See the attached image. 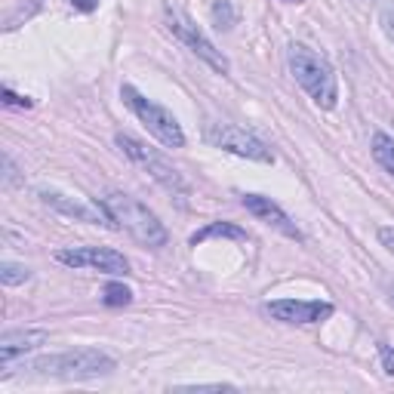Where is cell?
I'll return each mask as SVG.
<instances>
[{
    "instance_id": "obj_1",
    "label": "cell",
    "mask_w": 394,
    "mask_h": 394,
    "mask_svg": "<svg viewBox=\"0 0 394 394\" xmlns=\"http://www.w3.org/2000/svg\"><path fill=\"white\" fill-rule=\"evenodd\" d=\"M287 68L296 77V84L315 99L317 108L330 111L339 102V84H336V71L326 62L321 53H315L305 43H289L287 47Z\"/></svg>"
},
{
    "instance_id": "obj_2",
    "label": "cell",
    "mask_w": 394,
    "mask_h": 394,
    "mask_svg": "<svg viewBox=\"0 0 394 394\" xmlns=\"http://www.w3.org/2000/svg\"><path fill=\"white\" fill-rule=\"evenodd\" d=\"M99 204L105 206V213L111 215L114 228H123V232L130 234L132 241L142 243V247H148V250L167 247L169 234H167V228H163V222L148 210L145 204H139L136 197L123 195V191H108Z\"/></svg>"
},
{
    "instance_id": "obj_3",
    "label": "cell",
    "mask_w": 394,
    "mask_h": 394,
    "mask_svg": "<svg viewBox=\"0 0 394 394\" xmlns=\"http://www.w3.org/2000/svg\"><path fill=\"white\" fill-rule=\"evenodd\" d=\"M31 370L40 376H56L65 382H86V379L111 376L117 370L114 358H108L99 348H74V351L50 354V358L31 361Z\"/></svg>"
},
{
    "instance_id": "obj_4",
    "label": "cell",
    "mask_w": 394,
    "mask_h": 394,
    "mask_svg": "<svg viewBox=\"0 0 394 394\" xmlns=\"http://www.w3.org/2000/svg\"><path fill=\"white\" fill-rule=\"evenodd\" d=\"M114 142H117V148L130 158L136 167H142L148 176H151L154 182L160 185L163 191H169L173 197H179V200H185L191 195V188H188V182L182 179V173L173 167L163 154L158 151V148H148L142 139H136V136H130V132H117L114 136Z\"/></svg>"
},
{
    "instance_id": "obj_5",
    "label": "cell",
    "mask_w": 394,
    "mask_h": 394,
    "mask_svg": "<svg viewBox=\"0 0 394 394\" xmlns=\"http://www.w3.org/2000/svg\"><path fill=\"white\" fill-rule=\"evenodd\" d=\"M121 99L126 102V108H130L132 114L148 126V132H151L160 145H167V148H182L185 145V132H182L179 121H176L163 105H158L154 99L142 96L136 86H130V84L121 86Z\"/></svg>"
},
{
    "instance_id": "obj_6",
    "label": "cell",
    "mask_w": 394,
    "mask_h": 394,
    "mask_svg": "<svg viewBox=\"0 0 394 394\" xmlns=\"http://www.w3.org/2000/svg\"><path fill=\"white\" fill-rule=\"evenodd\" d=\"M204 139L210 142L213 148H222V151H232L237 158H247V160H259V163H274V154L271 148L262 142L259 136L241 130L234 123H222V121H213L206 123V132Z\"/></svg>"
},
{
    "instance_id": "obj_7",
    "label": "cell",
    "mask_w": 394,
    "mask_h": 394,
    "mask_svg": "<svg viewBox=\"0 0 394 394\" xmlns=\"http://www.w3.org/2000/svg\"><path fill=\"white\" fill-rule=\"evenodd\" d=\"M167 28L173 31L176 40H182L185 47L200 59V62H206L213 71H219V74H228V59L222 56V50H215L213 43L197 31V25L188 16H182L179 10H169L167 6Z\"/></svg>"
},
{
    "instance_id": "obj_8",
    "label": "cell",
    "mask_w": 394,
    "mask_h": 394,
    "mask_svg": "<svg viewBox=\"0 0 394 394\" xmlns=\"http://www.w3.org/2000/svg\"><path fill=\"white\" fill-rule=\"evenodd\" d=\"M56 259L68 268H93L102 274H130V262L123 252L108 250V247H74V250H59Z\"/></svg>"
},
{
    "instance_id": "obj_9",
    "label": "cell",
    "mask_w": 394,
    "mask_h": 394,
    "mask_svg": "<svg viewBox=\"0 0 394 394\" xmlns=\"http://www.w3.org/2000/svg\"><path fill=\"white\" fill-rule=\"evenodd\" d=\"M40 200L47 206H53L56 213L68 215V219H77V222H86V225H114L102 204H84V200L62 195V191H53V188H40Z\"/></svg>"
},
{
    "instance_id": "obj_10",
    "label": "cell",
    "mask_w": 394,
    "mask_h": 394,
    "mask_svg": "<svg viewBox=\"0 0 394 394\" xmlns=\"http://www.w3.org/2000/svg\"><path fill=\"white\" fill-rule=\"evenodd\" d=\"M265 311L274 317V321H284V324H321L333 315V305L330 302H302V299H278L268 302Z\"/></svg>"
},
{
    "instance_id": "obj_11",
    "label": "cell",
    "mask_w": 394,
    "mask_h": 394,
    "mask_svg": "<svg viewBox=\"0 0 394 394\" xmlns=\"http://www.w3.org/2000/svg\"><path fill=\"white\" fill-rule=\"evenodd\" d=\"M243 206L256 215L259 222H265V225H271L274 232H280L284 237H289V241H302V232L296 228V222L289 219V215L280 210L278 204H274L271 197H262V195H243Z\"/></svg>"
},
{
    "instance_id": "obj_12",
    "label": "cell",
    "mask_w": 394,
    "mask_h": 394,
    "mask_svg": "<svg viewBox=\"0 0 394 394\" xmlns=\"http://www.w3.org/2000/svg\"><path fill=\"white\" fill-rule=\"evenodd\" d=\"M50 342V333L47 330H10L0 336V363L10 367L16 358L28 351H37L40 345Z\"/></svg>"
},
{
    "instance_id": "obj_13",
    "label": "cell",
    "mask_w": 394,
    "mask_h": 394,
    "mask_svg": "<svg viewBox=\"0 0 394 394\" xmlns=\"http://www.w3.org/2000/svg\"><path fill=\"white\" fill-rule=\"evenodd\" d=\"M213 237H228V241H247V232H243L241 225H234V222H210L206 228H200V232L191 234V247L213 241Z\"/></svg>"
},
{
    "instance_id": "obj_14",
    "label": "cell",
    "mask_w": 394,
    "mask_h": 394,
    "mask_svg": "<svg viewBox=\"0 0 394 394\" xmlns=\"http://www.w3.org/2000/svg\"><path fill=\"white\" fill-rule=\"evenodd\" d=\"M373 158L385 173L394 176V139L385 132H373Z\"/></svg>"
},
{
    "instance_id": "obj_15",
    "label": "cell",
    "mask_w": 394,
    "mask_h": 394,
    "mask_svg": "<svg viewBox=\"0 0 394 394\" xmlns=\"http://www.w3.org/2000/svg\"><path fill=\"white\" fill-rule=\"evenodd\" d=\"M28 278H31V271H28L25 265H16V262L0 265V284L3 287H19V284H25Z\"/></svg>"
},
{
    "instance_id": "obj_16",
    "label": "cell",
    "mask_w": 394,
    "mask_h": 394,
    "mask_svg": "<svg viewBox=\"0 0 394 394\" xmlns=\"http://www.w3.org/2000/svg\"><path fill=\"white\" fill-rule=\"evenodd\" d=\"M213 22H215V28H232L234 25L237 13H234L232 0H215L213 3Z\"/></svg>"
},
{
    "instance_id": "obj_17",
    "label": "cell",
    "mask_w": 394,
    "mask_h": 394,
    "mask_svg": "<svg viewBox=\"0 0 394 394\" xmlns=\"http://www.w3.org/2000/svg\"><path fill=\"white\" fill-rule=\"evenodd\" d=\"M132 302V289L123 287V284H108L105 287V305L111 308H123V305Z\"/></svg>"
},
{
    "instance_id": "obj_18",
    "label": "cell",
    "mask_w": 394,
    "mask_h": 394,
    "mask_svg": "<svg viewBox=\"0 0 394 394\" xmlns=\"http://www.w3.org/2000/svg\"><path fill=\"white\" fill-rule=\"evenodd\" d=\"M0 96H3V102H6V105H13V108H31V105H34L28 96H16V93L10 90V86H3V90H0Z\"/></svg>"
},
{
    "instance_id": "obj_19",
    "label": "cell",
    "mask_w": 394,
    "mask_h": 394,
    "mask_svg": "<svg viewBox=\"0 0 394 394\" xmlns=\"http://www.w3.org/2000/svg\"><path fill=\"white\" fill-rule=\"evenodd\" d=\"M379 25H382V31H385V37L394 43V3H388L382 10V16H379Z\"/></svg>"
},
{
    "instance_id": "obj_20",
    "label": "cell",
    "mask_w": 394,
    "mask_h": 394,
    "mask_svg": "<svg viewBox=\"0 0 394 394\" xmlns=\"http://www.w3.org/2000/svg\"><path fill=\"white\" fill-rule=\"evenodd\" d=\"M379 358H382V370H385V373L394 376V348L382 342V345H379Z\"/></svg>"
},
{
    "instance_id": "obj_21",
    "label": "cell",
    "mask_w": 394,
    "mask_h": 394,
    "mask_svg": "<svg viewBox=\"0 0 394 394\" xmlns=\"http://www.w3.org/2000/svg\"><path fill=\"white\" fill-rule=\"evenodd\" d=\"M379 241H382L385 247L394 252V228H379Z\"/></svg>"
},
{
    "instance_id": "obj_22",
    "label": "cell",
    "mask_w": 394,
    "mask_h": 394,
    "mask_svg": "<svg viewBox=\"0 0 394 394\" xmlns=\"http://www.w3.org/2000/svg\"><path fill=\"white\" fill-rule=\"evenodd\" d=\"M3 169H6V182H19V176H16V167H13V160L10 158H6V154H3Z\"/></svg>"
},
{
    "instance_id": "obj_23",
    "label": "cell",
    "mask_w": 394,
    "mask_h": 394,
    "mask_svg": "<svg viewBox=\"0 0 394 394\" xmlns=\"http://www.w3.org/2000/svg\"><path fill=\"white\" fill-rule=\"evenodd\" d=\"M71 3H74V6H77V10H80V13H93V10H96V6H99V0H71Z\"/></svg>"
},
{
    "instance_id": "obj_24",
    "label": "cell",
    "mask_w": 394,
    "mask_h": 394,
    "mask_svg": "<svg viewBox=\"0 0 394 394\" xmlns=\"http://www.w3.org/2000/svg\"><path fill=\"white\" fill-rule=\"evenodd\" d=\"M391 305H394V289H391Z\"/></svg>"
}]
</instances>
